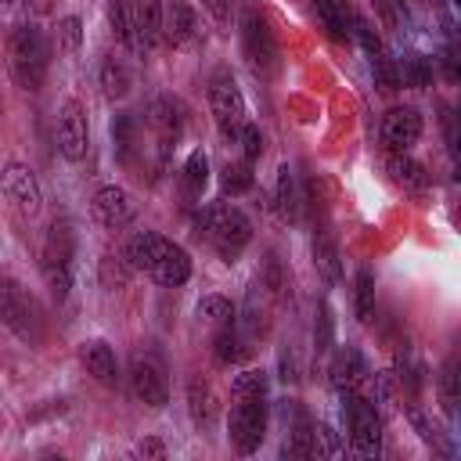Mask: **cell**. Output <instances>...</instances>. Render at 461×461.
<instances>
[{"mask_svg": "<svg viewBox=\"0 0 461 461\" xmlns=\"http://www.w3.org/2000/svg\"><path fill=\"white\" fill-rule=\"evenodd\" d=\"M122 256H126V263L133 270H144L162 288H180L191 277V256L176 241H169V238H162L155 230H137L126 241Z\"/></svg>", "mask_w": 461, "mask_h": 461, "instance_id": "cell-1", "label": "cell"}, {"mask_svg": "<svg viewBox=\"0 0 461 461\" xmlns=\"http://www.w3.org/2000/svg\"><path fill=\"white\" fill-rule=\"evenodd\" d=\"M47 68H50V47H47L43 29L29 25V22L18 25L7 40V72H11V79L22 90L36 94L47 79Z\"/></svg>", "mask_w": 461, "mask_h": 461, "instance_id": "cell-2", "label": "cell"}, {"mask_svg": "<svg viewBox=\"0 0 461 461\" xmlns=\"http://www.w3.org/2000/svg\"><path fill=\"white\" fill-rule=\"evenodd\" d=\"M198 234L220 252V259H238L252 241V220L238 205H209L198 212Z\"/></svg>", "mask_w": 461, "mask_h": 461, "instance_id": "cell-3", "label": "cell"}, {"mask_svg": "<svg viewBox=\"0 0 461 461\" xmlns=\"http://www.w3.org/2000/svg\"><path fill=\"white\" fill-rule=\"evenodd\" d=\"M227 436L241 457H249L263 447V439H267V393H234Z\"/></svg>", "mask_w": 461, "mask_h": 461, "instance_id": "cell-4", "label": "cell"}, {"mask_svg": "<svg viewBox=\"0 0 461 461\" xmlns=\"http://www.w3.org/2000/svg\"><path fill=\"white\" fill-rule=\"evenodd\" d=\"M349 443L360 457H382V411L364 393H339Z\"/></svg>", "mask_w": 461, "mask_h": 461, "instance_id": "cell-5", "label": "cell"}, {"mask_svg": "<svg viewBox=\"0 0 461 461\" xmlns=\"http://www.w3.org/2000/svg\"><path fill=\"white\" fill-rule=\"evenodd\" d=\"M241 50H245V58H249V65H252V72L259 79H270L281 68L277 36H274L270 22L259 11H245L241 14Z\"/></svg>", "mask_w": 461, "mask_h": 461, "instance_id": "cell-6", "label": "cell"}, {"mask_svg": "<svg viewBox=\"0 0 461 461\" xmlns=\"http://www.w3.org/2000/svg\"><path fill=\"white\" fill-rule=\"evenodd\" d=\"M0 324L14 331L22 342H40V310L32 295L14 281L0 274Z\"/></svg>", "mask_w": 461, "mask_h": 461, "instance_id": "cell-7", "label": "cell"}, {"mask_svg": "<svg viewBox=\"0 0 461 461\" xmlns=\"http://www.w3.org/2000/svg\"><path fill=\"white\" fill-rule=\"evenodd\" d=\"M209 108H212V119H216L220 137L230 140V144H238V133L249 122V108H245V97H241L234 76H227V72L212 76V83H209Z\"/></svg>", "mask_w": 461, "mask_h": 461, "instance_id": "cell-8", "label": "cell"}, {"mask_svg": "<svg viewBox=\"0 0 461 461\" xmlns=\"http://www.w3.org/2000/svg\"><path fill=\"white\" fill-rule=\"evenodd\" d=\"M43 277L50 285V295L61 303L72 288V227L65 220L50 223L47 245H43Z\"/></svg>", "mask_w": 461, "mask_h": 461, "instance_id": "cell-9", "label": "cell"}, {"mask_svg": "<svg viewBox=\"0 0 461 461\" xmlns=\"http://www.w3.org/2000/svg\"><path fill=\"white\" fill-rule=\"evenodd\" d=\"M0 191H4V198L11 202V209L22 212V216H36L40 205H43L40 180H36V173H32L25 162H7V166H4V173H0Z\"/></svg>", "mask_w": 461, "mask_h": 461, "instance_id": "cell-10", "label": "cell"}, {"mask_svg": "<svg viewBox=\"0 0 461 461\" xmlns=\"http://www.w3.org/2000/svg\"><path fill=\"white\" fill-rule=\"evenodd\" d=\"M130 389L144 407H166V400H169L166 367L151 353H133V360H130Z\"/></svg>", "mask_w": 461, "mask_h": 461, "instance_id": "cell-11", "label": "cell"}, {"mask_svg": "<svg viewBox=\"0 0 461 461\" xmlns=\"http://www.w3.org/2000/svg\"><path fill=\"white\" fill-rule=\"evenodd\" d=\"M421 137V112L411 104H396L378 122V140L385 151H411Z\"/></svg>", "mask_w": 461, "mask_h": 461, "instance_id": "cell-12", "label": "cell"}, {"mask_svg": "<svg viewBox=\"0 0 461 461\" xmlns=\"http://www.w3.org/2000/svg\"><path fill=\"white\" fill-rule=\"evenodd\" d=\"M148 126H151V133L158 140V155L166 162L169 151L176 148L180 133H184V104L176 97H155L148 104Z\"/></svg>", "mask_w": 461, "mask_h": 461, "instance_id": "cell-13", "label": "cell"}, {"mask_svg": "<svg viewBox=\"0 0 461 461\" xmlns=\"http://www.w3.org/2000/svg\"><path fill=\"white\" fill-rule=\"evenodd\" d=\"M54 140H58V151H61L68 162H79V158L86 155L90 130H86V112H83L79 101H65V104H61Z\"/></svg>", "mask_w": 461, "mask_h": 461, "instance_id": "cell-14", "label": "cell"}, {"mask_svg": "<svg viewBox=\"0 0 461 461\" xmlns=\"http://www.w3.org/2000/svg\"><path fill=\"white\" fill-rule=\"evenodd\" d=\"M90 212H94V220H97L104 230H122V227L133 220V202H130L126 187L108 184V187H101V191L94 194Z\"/></svg>", "mask_w": 461, "mask_h": 461, "instance_id": "cell-15", "label": "cell"}, {"mask_svg": "<svg viewBox=\"0 0 461 461\" xmlns=\"http://www.w3.org/2000/svg\"><path fill=\"white\" fill-rule=\"evenodd\" d=\"M328 375H331V385H335L339 393H364V385H367V378H371L367 360H364L360 349H353V346H342V349L331 357Z\"/></svg>", "mask_w": 461, "mask_h": 461, "instance_id": "cell-16", "label": "cell"}, {"mask_svg": "<svg viewBox=\"0 0 461 461\" xmlns=\"http://www.w3.org/2000/svg\"><path fill=\"white\" fill-rule=\"evenodd\" d=\"M130 22H133L137 54L158 47V40H162V0H130Z\"/></svg>", "mask_w": 461, "mask_h": 461, "instance_id": "cell-17", "label": "cell"}, {"mask_svg": "<svg viewBox=\"0 0 461 461\" xmlns=\"http://www.w3.org/2000/svg\"><path fill=\"white\" fill-rule=\"evenodd\" d=\"M162 36L173 47H194L198 40V18L184 0H169L162 7Z\"/></svg>", "mask_w": 461, "mask_h": 461, "instance_id": "cell-18", "label": "cell"}, {"mask_svg": "<svg viewBox=\"0 0 461 461\" xmlns=\"http://www.w3.org/2000/svg\"><path fill=\"white\" fill-rule=\"evenodd\" d=\"M385 173H389V180H393L400 191H407V194H425V191H429V173H425V166L414 162L407 151H389Z\"/></svg>", "mask_w": 461, "mask_h": 461, "instance_id": "cell-19", "label": "cell"}, {"mask_svg": "<svg viewBox=\"0 0 461 461\" xmlns=\"http://www.w3.org/2000/svg\"><path fill=\"white\" fill-rule=\"evenodd\" d=\"M79 360H83L86 375H94L101 385H108V389L119 385V364H115V353H112L108 342H101V339L83 342L79 346Z\"/></svg>", "mask_w": 461, "mask_h": 461, "instance_id": "cell-20", "label": "cell"}, {"mask_svg": "<svg viewBox=\"0 0 461 461\" xmlns=\"http://www.w3.org/2000/svg\"><path fill=\"white\" fill-rule=\"evenodd\" d=\"M187 411H191V421L198 432H209L216 414H220V400H216V389L205 382V378H191L187 382Z\"/></svg>", "mask_w": 461, "mask_h": 461, "instance_id": "cell-21", "label": "cell"}, {"mask_svg": "<svg viewBox=\"0 0 461 461\" xmlns=\"http://www.w3.org/2000/svg\"><path fill=\"white\" fill-rule=\"evenodd\" d=\"M97 83H101V94L108 101H122L130 94V86H133V72H130V65L122 58L108 54L101 61V68H97Z\"/></svg>", "mask_w": 461, "mask_h": 461, "instance_id": "cell-22", "label": "cell"}, {"mask_svg": "<svg viewBox=\"0 0 461 461\" xmlns=\"http://www.w3.org/2000/svg\"><path fill=\"white\" fill-rule=\"evenodd\" d=\"M277 216L285 223H295L303 216V194H299V184H295V173L288 166L277 169Z\"/></svg>", "mask_w": 461, "mask_h": 461, "instance_id": "cell-23", "label": "cell"}, {"mask_svg": "<svg viewBox=\"0 0 461 461\" xmlns=\"http://www.w3.org/2000/svg\"><path fill=\"white\" fill-rule=\"evenodd\" d=\"M245 353H249V346H245V339L238 335L234 324H230V328H216V335H212V360H216L220 367L241 364Z\"/></svg>", "mask_w": 461, "mask_h": 461, "instance_id": "cell-24", "label": "cell"}, {"mask_svg": "<svg viewBox=\"0 0 461 461\" xmlns=\"http://www.w3.org/2000/svg\"><path fill=\"white\" fill-rule=\"evenodd\" d=\"M317 4V18H321V25L328 29V36H335V40H353V14L346 11V4L342 0H313Z\"/></svg>", "mask_w": 461, "mask_h": 461, "instance_id": "cell-25", "label": "cell"}, {"mask_svg": "<svg viewBox=\"0 0 461 461\" xmlns=\"http://www.w3.org/2000/svg\"><path fill=\"white\" fill-rule=\"evenodd\" d=\"M353 306H357L360 324H367L375 317V274L367 267H360L357 277H353Z\"/></svg>", "mask_w": 461, "mask_h": 461, "instance_id": "cell-26", "label": "cell"}, {"mask_svg": "<svg viewBox=\"0 0 461 461\" xmlns=\"http://www.w3.org/2000/svg\"><path fill=\"white\" fill-rule=\"evenodd\" d=\"M457 400H461V367H457V357H447V364L439 371V403L447 414H454Z\"/></svg>", "mask_w": 461, "mask_h": 461, "instance_id": "cell-27", "label": "cell"}, {"mask_svg": "<svg viewBox=\"0 0 461 461\" xmlns=\"http://www.w3.org/2000/svg\"><path fill=\"white\" fill-rule=\"evenodd\" d=\"M205 184H209V158H205L202 148H194V151L187 155V162H184V191H187L191 198H198V194L205 191Z\"/></svg>", "mask_w": 461, "mask_h": 461, "instance_id": "cell-28", "label": "cell"}, {"mask_svg": "<svg viewBox=\"0 0 461 461\" xmlns=\"http://www.w3.org/2000/svg\"><path fill=\"white\" fill-rule=\"evenodd\" d=\"M198 317L209 321L212 328H230V324L238 321V310H234V303L223 299V295H205V299L198 303Z\"/></svg>", "mask_w": 461, "mask_h": 461, "instance_id": "cell-29", "label": "cell"}, {"mask_svg": "<svg viewBox=\"0 0 461 461\" xmlns=\"http://www.w3.org/2000/svg\"><path fill=\"white\" fill-rule=\"evenodd\" d=\"M259 288H263V292H270V299H285V295H288V274H285V267H281V259H277L274 252L263 259Z\"/></svg>", "mask_w": 461, "mask_h": 461, "instance_id": "cell-30", "label": "cell"}, {"mask_svg": "<svg viewBox=\"0 0 461 461\" xmlns=\"http://www.w3.org/2000/svg\"><path fill=\"white\" fill-rule=\"evenodd\" d=\"M108 18H112V32L122 47L137 50V40H133V22H130V0H108Z\"/></svg>", "mask_w": 461, "mask_h": 461, "instance_id": "cell-31", "label": "cell"}, {"mask_svg": "<svg viewBox=\"0 0 461 461\" xmlns=\"http://www.w3.org/2000/svg\"><path fill=\"white\" fill-rule=\"evenodd\" d=\"M407 421L414 425V432H418V436H421V439H425L429 447H436V450H443V454L450 450V447L443 443V432H439V425H436V421H432V418H429V414H425L421 407L407 403Z\"/></svg>", "mask_w": 461, "mask_h": 461, "instance_id": "cell-32", "label": "cell"}, {"mask_svg": "<svg viewBox=\"0 0 461 461\" xmlns=\"http://www.w3.org/2000/svg\"><path fill=\"white\" fill-rule=\"evenodd\" d=\"M220 187L227 194H245L252 187V166L249 162H227L220 173Z\"/></svg>", "mask_w": 461, "mask_h": 461, "instance_id": "cell-33", "label": "cell"}, {"mask_svg": "<svg viewBox=\"0 0 461 461\" xmlns=\"http://www.w3.org/2000/svg\"><path fill=\"white\" fill-rule=\"evenodd\" d=\"M400 79L407 83V86H429L432 83V61L425 58V54H411L407 61H403V68H400Z\"/></svg>", "mask_w": 461, "mask_h": 461, "instance_id": "cell-34", "label": "cell"}, {"mask_svg": "<svg viewBox=\"0 0 461 461\" xmlns=\"http://www.w3.org/2000/svg\"><path fill=\"white\" fill-rule=\"evenodd\" d=\"M313 256H317V267L324 270V277L328 281H339V249H335V241L328 234L313 238Z\"/></svg>", "mask_w": 461, "mask_h": 461, "instance_id": "cell-35", "label": "cell"}, {"mask_svg": "<svg viewBox=\"0 0 461 461\" xmlns=\"http://www.w3.org/2000/svg\"><path fill=\"white\" fill-rule=\"evenodd\" d=\"M339 450H342V443L331 432V425L313 421V457H339Z\"/></svg>", "mask_w": 461, "mask_h": 461, "instance_id": "cell-36", "label": "cell"}, {"mask_svg": "<svg viewBox=\"0 0 461 461\" xmlns=\"http://www.w3.org/2000/svg\"><path fill=\"white\" fill-rule=\"evenodd\" d=\"M130 263H126V256H104V263H101V277H104V285L108 288H122L126 285V277H130Z\"/></svg>", "mask_w": 461, "mask_h": 461, "instance_id": "cell-37", "label": "cell"}, {"mask_svg": "<svg viewBox=\"0 0 461 461\" xmlns=\"http://www.w3.org/2000/svg\"><path fill=\"white\" fill-rule=\"evenodd\" d=\"M349 29H353V40H357L371 58H375V54H382V40H378V32H375V25H371L367 18L353 14V25H349Z\"/></svg>", "mask_w": 461, "mask_h": 461, "instance_id": "cell-38", "label": "cell"}, {"mask_svg": "<svg viewBox=\"0 0 461 461\" xmlns=\"http://www.w3.org/2000/svg\"><path fill=\"white\" fill-rule=\"evenodd\" d=\"M371 72H375V79H378L382 90H396V86H400V68L385 58V50L371 58Z\"/></svg>", "mask_w": 461, "mask_h": 461, "instance_id": "cell-39", "label": "cell"}, {"mask_svg": "<svg viewBox=\"0 0 461 461\" xmlns=\"http://www.w3.org/2000/svg\"><path fill=\"white\" fill-rule=\"evenodd\" d=\"M58 43H61L65 50H79V43H83V25H79L76 14H65V18L58 22Z\"/></svg>", "mask_w": 461, "mask_h": 461, "instance_id": "cell-40", "label": "cell"}, {"mask_svg": "<svg viewBox=\"0 0 461 461\" xmlns=\"http://www.w3.org/2000/svg\"><path fill=\"white\" fill-rule=\"evenodd\" d=\"M331 331H335L331 310H328V303H321V317H317V328H313V349L317 353H328L331 349Z\"/></svg>", "mask_w": 461, "mask_h": 461, "instance_id": "cell-41", "label": "cell"}, {"mask_svg": "<svg viewBox=\"0 0 461 461\" xmlns=\"http://www.w3.org/2000/svg\"><path fill=\"white\" fill-rule=\"evenodd\" d=\"M375 11H378L385 29H403V22H407V11L400 0H375Z\"/></svg>", "mask_w": 461, "mask_h": 461, "instance_id": "cell-42", "label": "cell"}, {"mask_svg": "<svg viewBox=\"0 0 461 461\" xmlns=\"http://www.w3.org/2000/svg\"><path fill=\"white\" fill-rule=\"evenodd\" d=\"M238 144H241V151H245V162L259 158V155H263V133H259V126L245 122L241 133H238Z\"/></svg>", "mask_w": 461, "mask_h": 461, "instance_id": "cell-43", "label": "cell"}, {"mask_svg": "<svg viewBox=\"0 0 461 461\" xmlns=\"http://www.w3.org/2000/svg\"><path fill=\"white\" fill-rule=\"evenodd\" d=\"M133 457H166V447L158 443V439H140L137 447H133Z\"/></svg>", "mask_w": 461, "mask_h": 461, "instance_id": "cell-44", "label": "cell"}, {"mask_svg": "<svg viewBox=\"0 0 461 461\" xmlns=\"http://www.w3.org/2000/svg\"><path fill=\"white\" fill-rule=\"evenodd\" d=\"M202 7H205L220 25H227V22H230V0H202Z\"/></svg>", "mask_w": 461, "mask_h": 461, "instance_id": "cell-45", "label": "cell"}, {"mask_svg": "<svg viewBox=\"0 0 461 461\" xmlns=\"http://www.w3.org/2000/svg\"><path fill=\"white\" fill-rule=\"evenodd\" d=\"M443 130H447V140H450V148L457 144V133H454V112L450 108H443Z\"/></svg>", "mask_w": 461, "mask_h": 461, "instance_id": "cell-46", "label": "cell"}, {"mask_svg": "<svg viewBox=\"0 0 461 461\" xmlns=\"http://www.w3.org/2000/svg\"><path fill=\"white\" fill-rule=\"evenodd\" d=\"M7 4H14V0H7Z\"/></svg>", "mask_w": 461, "mask_h": 461, "instance_id": "cell-47", "label": "cell"}]
</instances>
